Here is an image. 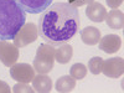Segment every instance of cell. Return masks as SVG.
<instances>
[{"label":"cell","instance_id":"cell-15","mask_svg":"<svg viewBox=\"0 0 124 93\" xmlns=\"http://www.w3.org/2000/svg\"><path fill=\"white\" fill-rule=\"evenodd\" d=\"M76 87V79L72 76H62L56 82V91L58 93H68L72 92Z\"/></svg>","mask_w":124,"mask_h":93},{"label":"cell","instance_id":"cell-4","mask_svg":"<svg viewBox=\"0 0 124 93\" xmlns=\"http://www.w3.org/2000/svg\"><path fill=\"white\" fill-rule=\"evenodd\" d=\"M10 76L17 82L30 83L35 77V70L29 63H15L10 67Z\"/></svg>","mask_w":124,"mask_h":93},{"label":"cell","instance_id":"cell-21","mask_svg":"<svg viewBox=\"0 0 124 93\" xmlns=\"http://www.w3.org/2000/svg\"><path fill=\"white\" fill-rule=\"evenodd\" d=\"M107 5L112 9H118L122 4H123V0H106Z\"/></svg>","mask_w":124,"mask_h":93},{"label":"cell","instance_id":"cell-6","mask_svg":"<svg viewBox=\"0 0 124 93\" xmlns=\"http://www.w3.org/2000/svg\"><path fill=\"white\" fill-rule=\"evenodd\" d=\"M102 73L110 78H119L124 73V61L122 57H113L103 62Z\"/></svg>","mask_w":124,"mask_h":93},{"label":"cell","instance_id":"cell-11","mask_svg":"<svg viewBox=\"0 0 124 93\" xmlns=\"http://www.w3.org/2000/svg\"><path fill=\"white\" fill-rule=\"evenodd\" d=\"M81 39L86 45H89V46L97 45L101 40V31L97 27L88 26L81 31Z\"/></svg>","mask_w":124,"mask_h":93},{"label":"cell","instance_id":"cell-8","mask_svg":"<svg viewBox=\"0 0 124 93\" xmlns=\"http://www.w3.org/2000/svg\"><path fill=\"white\" fill-rule=\"evenodd\" d=\"M99 50H102L106 54H116L122 47V39L118 35L110 34L106 35L103 39L99 40Z\"/></svg>","mask_w":124,"mask_h":93},{"label":"cell","instance_id":"cell-2","mask_svg":"<svg viewBox=\"0 0 124 93\" xmlns=\"http://www.w3.org/2000/svg\"><path fill=\"white\" fill-rule=\"evenodd\" d=\"M26 20V11L16 0H0V40H13Z\"/></svg>","mask_w":124,"mask_h":93},{"label":"cell","instance_id":"cell-1","mask_svg":"<svg viewBox=\"0 0 124 93\" xmlns=\"http://www.w3.org/2000/svg\"><path fill=\"white\" fill-rule=\"evenodd\" d=\"M81 19L77 8L68 3L51 4L42 14L39 24V32L51 45L66 44L79 30Z\"/></svg>","mask_w":124,"mask_h":93},{"label":"cell","instance_id":"cell-10","mask_svg":"<svg viewBox=\"0 0 124 93\" xmlns=\"http://www.w3.org/2000/svg\"><path fill=\"white\" fill-rule=\"evenodd\" d=\"M32 88L39 93H48L52 89V81L46 75H40L34 77L32 79Z\"/></svg>","mask_w":124,"mask_h":93},{"label":"cell","instance_id":"cell-16","mask_svg":"<svg viewBox=\"0 0 124 93\" xmlns=\"http://www.w3.org/2000/svg\"><path fill=\"white\" fill-rule=\"evenodd\" d=\"M32 67L36 72H39L40 75H47L51 72V70L54 68V62H50V61H44V60H34V63Z\"/></svg>","mask_w":124,"mask_h":93},{"label":"cell","instance_id":"cell-7","mask_svg":"<svg viewBox=\"0 0 124 93\" xmlns=\"http://www.w3.org/2000/svg\"><path fill=\"white\" fill-rule=\"evenodd\" d=\"M26 13L40 14L51 5L52 0H16Z\"/></svg>","mask_w":124,"mask_h":93},{"label":"cell","instance_id":"cell-17","mask_svg":"<svg viewBox=\"0 0 124 93\" xmlns=\"http://www.w3.org/2000/svg\"><path fill=\"white\" fill-rule=\"evenodd\" d=\"M103 62H104V60H103L102 57H93L89 60L88 62V70L92 75H99L102 73V68H103Z\"/></svg>","mask_w":124,"mask_h":93},{"label":"cell","instance_id":"cell-12","mask_svg":"<svg viewBox=\"0 0 124 93\" xmlns=\"http://www.w3.org/2000/svg\"><path fill=\"white\" fill-rule=\"evenodd\" d=\"M55 52H56V48L54 47V45H51V44H42V45L39 46V48L36 51L35 58L44 60V61H50V62H55Z\"/></svg>","mask_w":124,"mask_h":93},{"label":"cell","instance_id":"cell-14","mask_svg":"<svg viewBox=\"0 0 124 93\" xmlns=\"http://www.w3.org/2000/svg\"><path fill=\"white\" fill-rule=\"evenodd\" d=\"M73 55V48L68 44H62L55 52V60L61 65L68 63Z\"/></svg>","mask_w":124,"mask_h":93},{"label":"cell","instance_id":"cell-5","mask_svg":"<svg viewBox=\"0 0 124 93\" xmlns=\"http://www.w3.org/2000/svg\"><path fill=\"white\" fill-rule=\"evenodd\" d=\"M19 60L17 47L5 40H0V61L6 67H11Z\"/></svg>","mask_w":124,"mask_h":93},{"label":"cell","instance_id":"cell-20","mask_svg":"<svg viewBox=\"0 0 124 93\" xmlns=\"http://www.w3.org/2000/svg\"><path fill=\"white\" fill-rule=\"evenodd\" d=\"M92 1H94V0H68V4L75 6V8H78V6H83V5L91 4Z\"/></svg>","mask_w":124,"mask_h":93},{"label":"cell","instance_id":"cell-22","mask_svg":"<svg viewBox=\"0 0 124 93\" xmlns=\"http://www.w3.org/2000/svg\"><path fill=\"white\" fill-rule=\"evenodd\" d=\"M10 92H11V89L8 86V83L0 81V93H10Z\"/></svg>","mask_w":124,"mask_h":93},{"label":"cell","instance_id":"cell-3","mask_svg":"<svg viewBox=\"0 0 124 93\" xmlns=\"http://www.w3.org/2000/svg\"><path fill=\"white\" fill-rule=\"evenodd\" d=\"M39 36V27L34 23L24 24V26L17 31V34L14 36V45L19 47H25L29 44H32L37 40Z\"/></svg>","mask_w":124,"mask_h":93},{"label":"cell","instance_id":"cell-9","mask_svg":"<svg viewBox=\"0 0 124 93\" xmlns=\"http://www.w3.org/2000/svg\"><path fill=\"white\" fill-rule=\"evenodd\" d=\"M107 10L102 4L97 3V1H92L91 4H88L87 9H86V15L87 17H89V20L94 23H102L106 20L107 16Z\"/></svg>","mask_w":124,"mask_h":93},{"label":"cell","instance_id":"cell-18","mask_svg":"<svg viewBox=\"0 0 124 93\" xmlns=\"http://www.w3.org/2000/svg\"><path fill=\"white\" fill-rule=\"evenodd\" d=\"M70 73L76 81L77 79H83L86 77V75H87V67L83 63H75L73 66L71 67Z\"/></svg>","mask_w":124,"mask_h":93},{"label":"cell","instance_id":"cell-13","mask_svg":"<svg viewBox=\"0 0 124 93\" xmlns=\"http://www.w3.org/2000/svg\"><path fill=\"white\" fill-rule=\"evenodd\" d=\"M106 21H107V25L110 29H114V30L123 29L124 15L120 10H112V11H109V14H107Z\"/></svg>","mask_w":124,"mask_h":93},{"label":"cell","instance_id":"cell-19","mask_svg":"<svg viewBox=\"0 0 124 93\" xmlns=\"http://www.w3.org/2000/svg\"><path fill=\"white\" fill-rule=\"evenodd\" d=\"M14 93H34V88H31L29 86V83H21V82H19V83H16L13 89H11Z\"/></svg>","mask_w":124,"mask_h":93}]
</instances>
